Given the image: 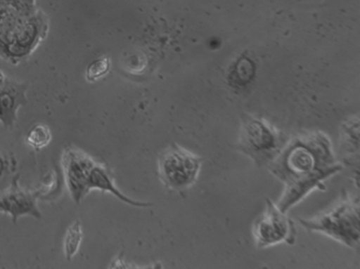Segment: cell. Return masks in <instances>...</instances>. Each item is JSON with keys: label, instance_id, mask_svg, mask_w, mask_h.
I'll list each match as a JSON object with an SVG mask.
<instances>
[{"label": "cell", "instance_id": "30bf717a", "mask_svg": "<svg viewBox=\"0 0 360 269\" xmlns=\"http://www.w3.org/2000/svg\"><path fill=\"white\" fill-rule=\"evenodd\" d=\"M342 150L344 165L356 166L359 162V118L352 117L342 126Z\"/></svg>", "mask_w": 360, "mask_h": 269}, {"label": "cell", "instance_id": "8fae6325", "mask_svg": "<svg viewBox=\"0 0 360 269\" xmlns=\"http://www.w3.org/2000/svg\"><path fill=\"white\" fill-rule=\"evenodd\" d=\"M83 240L82 223L79 220L75 221L72 225L68 227L64 237V254L68 261H72L74 256L78 253Z\"/></svg>", "mask_w": 360, "mask_h": 269}, {"label": "cell", "instance_id": "277c9868", "mask_svg": "<svg viewBox=\"0 0 360 269\" xmlns=\"http://www.w3.org/2000/svg\"><path fill=\"white\" fill-rule=\"evenodd\" d=\"M202 163L201 156L173 143L158 159V174L164 187L182 192L197 183Z\"/></svg>", "mask_w": 360, "mask_h": 269}, {"label": "cell", "instance_id": "9a60e30c", "mask_svg": "<svg viewBox=\"0 0 360 269\" xmlns=\"http://www.w3.org/2000/svg\"><path fill=\"white\" fill-rule=\"evenodd\" d=\"M3 119V112L1 107V102H0V122H2Z\"/></svg>", "mask_w": 360, "mask_h": 269}, {"label": "cell", "instance_id": "9c48e42d", "mask_svg": "<svg viewBox=\"0 0 360 269\" xmlns=\"http://www.w3.org/2000/svg\"><path fill=\"white\" fill-rule=\"evenodd\" d=\"M88 189L89 192L94 190V189H98V190L103 192H109V193L114 195L115 197L123 202V203L129 204L131 206L148 208L153 206L152 203L134 200L124 193H122L115 184L110 169L105 164H101V163L98 162L93 166L91 173H90Z\"/></svg>", "mask_w": 360, "mask_h": 269}, {"label": "cell", "instance_id": "ba28073f", "mask_svg": "<svg viewBox=\"0 0 360 269\" xmlns=\"http://www.w3.org/2000/svg\"><path fill=\"white\" fill-rule=\"evenodd\" d=\"M27 86L6 78L0 70V102L3 112L1 123L6 129H13L18 118L19 107L27 103Z\"/></svg>", "mask_w": 360, "mask_h": 269}, {"label": "cell", "instance_id": "52a82bcc", "mask_svg": "<svg viewBox=\"0 0 360 269\" xmlns=\"http://www.w3.org/2000/svg\"><path fill=\"white\" fill-rule=\"evenodd\" d=\"M18 176L15 177L11 187L0 195V213L9 214L15 224L19 218L25 216L41 219V214L37 206L40 192L22 188L18 184Z\"/></svg>", "mask_w": 360, "mask_h": 269}, {"label": "cell", "instance_id": "8992f818", "mask_svg": "<svg viewBox=\"0 0 360 269\" xmlns=\"http://www.w3.org/2000/svg\"><path fill=\"white\" fill-rule=\"evenodd\" d=\"M96 163L91 156L75 147H68L64 150L62 157L64 178L76 204H79L89 193V178Z\"/></svg>", "mask_w": 360, "mask_h": 269}, {"label": "cell", "instance_id": "3957f363", "mask_svg": "<svg viewBox=\"0 0 360 269\" xmlns=\"http://www.w3.org/2000/svg\"><path fill=\"white\" fill-rule=\"evenodd\" d=\"M289 138L282 131L265 118L248 114L240 117L236 148L249 157L257 168H266L284 148Z\"/></svg>", "mask_w": 360, "mask_h": 269}, {"label": "cell", "instance_id": "5b68a950", "mask_svg": "<svg viewBox=\"0 0 360 269\" xmlns=\"http://www.w3.org/2000/svg\"><path fill=\"white\" fill-rule=\"evenodd\" d=\"M252 237L257 249L287 243L292 246L297 242V227L294 221L283 213L276 204L266 198V209L252 224Z\"/></svg>", "mask_w": 360, "mask_h": 269}, {"label": "cell", "instance_id": "5bb4252c", "mask_svg": "<svg viewBox=\"0 0 360 269\" xmlns=\"http://www.w3.org/2000/svg\"><path fill=\"white\" fill-rule=\"evenodd\" d=\"M6 168V163L5 159L3 158L1 155H0V178L2 177L3 174H4Z\"/></svg>", "mask_w": 360, "mask_h": 269}, {"label": "cell", "instance_id": "7a4b0ae2", "mask_svg": "<svg viewBox=\"0 0 360 269\" xmlns=\"http://www.w3.org/2000/svg\"><path fill=\"white\" fill-rule=\"evenodd\" d=\"M360 206L358 197L343 190L339 201L326 211L311 218H299L307 232L320 233L348 248H359Z\"/></svg>", "mask_w": 360, "mask_h": 269}, {"label": "cell", "instance_id": "7c38bea8", "mask_svg": "<svg viewBox=\"0 0 360 269\" xmlns=\"http://www.w3.org/2000/svg\"><path fill=\"white\" fill-rule=\"evenodd\" d=\"M51 140L50 128L43 124H35L27 134L25 142L32 148L39 150L49 145Z\"/></svg>", "mask_w": 360, "mask_h": 269}, {"label": "cell", "instance_id": "6da1fadb", "mask_svg": "<svg viewBox=\"0 0 360 269\" xmlns=\"http://www.w3.org/2000/svg\"><path fill=\"white\" fill-rule=\"evenodd\" d=\"M266 169L284 185L276 204L283 213H288L311 192L326 190L324 182L342 171L344 166L329 136L314 130L289 138Z\"/></svg>", "mask_w": 360, "mask_h": 269}, {"label": "cell", "instance_id": "4fadbf2b", "mask_svg": "<svg viewBox=\"0 0 360 269\" xmlns=\"http://www.w3.org/2000/svg\"><path fill=\"white\" fill-rule=\"evenodd\" d=\"M110 70V60L108 58H101L96 60L88 67L86 70V79L89 81L94 82L101 79Z\"/></svg>", "mask_w": 360, "mask_h": 269}]
</instances>
